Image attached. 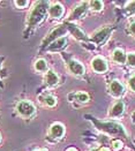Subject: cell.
<instances>
[{"label": "cell", "mask_w": 135, "mask_h": 151, "mask_svg": "<svg viewBox=\"0 0 135 151\" xmlns=\"http://www.w3.org/2000/svg\"><path fill=\"white\" fill-rule=\"evenodd\" d=\"M59 82V76L56 74V72L53 70H48L44 75V83L48 87H54L57 86Z\"/></svg>", "instance_id": "11"}, {"label": "cell", "mask_w": 135, "mask_h": 151, "mask_svg": "<svg viewBox=\"0 0 135 151\" xmlns=\"http://www.w3.org/2000/svg\"><path fill=\"white\" fill-rule=\"evenodd\" d=\"M67 151H77V150H75L74 148H71V149H68V150H67Z\"/></svg>", "instance_id": "29"}, {"label": "cell", "mask_w": 135, "mask_h": 151, "mask_svg": "<svg viewBox=\"0 0 135 151\" xmlns=\"http://www.w3.org/2000/svg\"><path fill=\"white\" fill-rule=\"evenodd\" d=\"M42 103L44 104V105H46V106H49V107H52V106H54L56 105V97H53L52 95H46V96H44L43 98H42Z\"/></svg>", "instance_id": "18"}, {"label": "cell", "mask_w": 135, "mask_h": 151, "mask_svg": "<svg viewBox=\"0 0 135 151\" xmlns=\"http://www.w3.org/2000/svg\"><path fill=\"white\" fill-rule=\"evenodd\" d=\"M126 63H127V65H129L132 67H135V53H128L127 54Z\"/></svg>", "instance_id": "21"}, {"label": "cell", "mask_w": 135, "mask_h": 151, "mask_svg": "<svg viewBox=\"0 0 135 151\" xmlns=\"http://www.w3.org/2000/svg\"><path fill=\"white\" fill-rule=\"evenodd\" d=\"M89 6H90V9L92 11H100L103 8V1H90L89 2Z\"/></svg>", "instance_id": "20"}, {"label": "cell", "mask_w": 135, "mask_h": 151, "mask_svg": "<svg viewBox=\"0 0 135 151\" xmlns=\"http://www.w3.org/2000/svg\"><path fill=\"white\" fill-rule=\"evenodd\" d=\"M67 66H68V69L69 72L74 74V75L81 76L84 74V67L81 63H79L77 60L75 59H68L67 60Z\"/></svg>", "instance_id": "5"}, {"label": "cell", "mask_w": 135, "mask_h": 151, "mask_svg": "<svg viewBox=\"0 0 135 151\" xmlns=\"http://www.w3.org/2000/svg\"><path fill=\"white\" fill-rule=\"evenodd\" d=\"M89 7V2H81L80 5H77L75 8L73 9V12L69 16V20H76V19H80L82 17L84 14H86L87 9Z\"/></svg>", "instance_id": "7"}, {"label": "cell", "mask_w": 135, "mask_h": 151, "mask_svg": "<svg viewBox=\"0 0 135 151\" xmlns=\"http://www.w3.org/2000/svg\"><path fill=\"white\" fill-rule=\"evenodd\" d=\"M67 31H68V30H67V28H66V25L65 24L58 25V27L54 28L52 31H50L49 34H48V36L42 40V43H40V47H42V49H46L51 43H53V42L57 40L58 38H61V36L66 35Z\"/></svg>", "instance_id": "4"}, {"label": "cell", "mask_w": 135, "mask_h": 151, "mask_svg": "<svg viewBox=\"0 0 135 151\" xmlns=\"http://www.w3.org/2000/svg\"><path fill=\"white\" fill-rule=\"evenodd\" d=\"M50 134L54 139H60L65 134V127H64V125L59 124V122H56V124H53L52 126L50 127Z\"/></svg>", "instance_id": "12"}, {"label": "cell", "mask_w": 135, "mask_h": 151, "mask_svg": "<svg viewBox=\"0 0 135 151\" xmlns=\"http://www.w3.org/2000/svg\"><path fill=\"white\" fill-rule=\"evenodd\" d=\"M0 139H1V135H0Z\"/></svg>", "instance_id": "30"}, {"label": "cell", "mask_w": 135, "mask_h": 151, "mask_svg": "<svg viewBox=\"0 0 135 151\" xmlns=\"http://www.w3.org/2000/svg\"><path fill=\"white\" fill-rule=\"evenodd\" d=\"M65 25H66L67 30H69V31H71V34H72L75 38H77V39H80V40H89V39H88V37L84 35V32H83V31H82L80 28H77L76 25H74L73 23L66 22V23H65Z\"/></svg>", "instance_id": "8"}, {"label": "cell", "mask_w": 135, "mask_h": 151, "mask_svg": "<svg viewBox=\"0 0 135 151\" xmlns=\"http://www.w3.org/2000/svg\"><path fill=\"white\" fill-rule=\"evenodd\" d=\"M99 151H110L108 148H102V149H99Z\"/></svg>", "instance_id": "28"}, {"label": "cell", "mask_w": 135, "mask_h": 151, "mask_svg": "<svg viewBox=\"0 0 135 151\" xmlns=\"http://www.w3.org/2000/svg\"><path fill=\"white\" fill-rule=\"evenodd\" d=\"M126 58H127V55L121 49H116L112 53V59L118 63H126Z\"/></svg>", "instance_id": "15"}, {"label": "cell", "mask_w": 135, "mask_h": 151, "mask_svg": "<svg viewBox=\"0 0 135 151\" xmlns=\"http://www.w3.org/2000/svg\"><path fill=\"white\" fill-rule=\"evenodd\" d=\"M74 98H75V101H80V103H87V101H89V96H88V93L82 92V91L76 92V93L74 95Z\"/></svg>", "instance_id": "19"}, {"label": "cell", "mask_w": 135, "mask_h": 151, "mask_svg": "<svg viewBox=\"0 0 135 151\" xmlns=\"http://www.w3.org/2000/svg\"><path fill=\"white\" fill-rule=\"evenodd\" d=\"M126 12L128 14H134L135 13V1H129L126 6Z\"/></svg>", "instance_id": "23"}, {"label": "cell", "mask_w": 135, "mask_h": 151, "mask_svg": "<svg viewBox=\"0 0 135 151\" xmlns=\"http://www.w3.org/2000/svg\"><path fill=\"white\" fill-rule=\"evenodd\" d=\"M86 118H89L92 124L96 126V128L100 130V132H104L109 135H113V136H123V137H127V134L123 129V127L117 122H106V121H98L96 120L95 118L90 116V115H86Z\"/></svg>", "instance_id": "2"}, {"label": "cell", "mask_w": 135, "mask_h": 151, "mask_svg": "<svg viewBox=\"0 0 135 151\" xmlns=\"http://www.w3.org/2000/svg\"><path fill=\"white\" fill-rule=\"evenodd\" d=\"M123 109H125V106H123V103L121 101H117L113 106H112V109H111L110 111V115L111 116H119L120 114L123 112Z\"/></svg>", "instance_id": "16"}, {"label": "cell", "mask_w": 135, "mask_h": 151, "mask_svg": "<svg viewBox=\"0 0 135 151\" xmlns=\"http://www.w3.org/2000/svg\"><path fill=\"white\" fill-rule=\"evenodd\" d=\"M30 2L29 1H27V0H16V1H14V5L17 7V8H25L28 5H29Z\"/></svg>", "instance_id": "22"}, {"label": "cell", "mask_w": 135, "mask_h": 151, "mask_svg": "<svg viewBox=\"0 0 135 151\" xmlns=\"http://www.w3.org/2000/svg\"><path fill=\"white\" fill-rule=\"evenodd\" d=\"M110 92L113 96L119 97V96H121L123 93V86L119 81L114 80V81H112L110 83Z\"/></svg>", "instance_id": "14"}, {"label": "cell", "mask_w": 135, "mask_h": 151, "mask_svg": "<svg viewBox=\"0 0 135 151\" xmlns=\"http://www.w3.org/2000/svg\"><path fill=\"white\" fill-rule=\"evenodd\" d=\"M91 67L96 73H105L108 70V63L103 58L96 57L91 61Z\"/></svg>", "instance_id": "6"}, {"label": "cell", "mask_w": 135, "mask_h": 151, "mask_svg": "<svg viewBox=\"0 0 135 151\" xmlns=\"http://www.w3.org/2000/svg\"><path fill=\"white\" fill-rule=\"evenodd\" d=\"M111 32V28H102L100 30H98L97 32H95L92 35V40L96 43V44H102L106 38L109 37Z\"/></svg>", "instance_id": "9"}, {"label": "cell", "mask_w": 135, "mask_h": 151, "mask_svg": "<svg viewBox=\"0 0 135 151\" xmlns=\"http://www.w3.org/2000/svg\"><path fill=\"white\" fill-rule=\"evenodd\" d=\"M129 30H131V32L135 36V22L131 23V25H129Z\"/></svg>", "instance_id": "26"}, {"label": "cell", "mask_w": 135, "mask_h": 151, "mask_svg": "<svg viewBox=\"0 0 135 151\" xmlns=\"http://www.w3.org/2000/svg\"><path fill=\"white\" fill-rule=\"evenodd\" d=\"M67 44V39L66 37L58 38L57 40H54L53 43H51L49 46L46 47V50L50 52H56V51H61Z\"/></svg>", "instance_id": "13"}, {"label": "cell", "mask_w": 135, "mask_h": 151, "mask_svg": "<svg viewBox=\"0 0 135 151\" xmlns=\"http://www.w3.org/2000/svg\"><path fill=\"white\" fill-rule=\"evenodd\" d=\"M2 61H4V57H0V69H1V65H2Z\"/></svg>", "instance_id": "27"}, {"label": "cell", "mask_w": 135, "mask_h": 151, "mask_svg": "<svg viewBox=\"0 0 135 151\" xmlns=\"http://www.w3.org/2000/svg\"><path fill=\"white\" fill-rule=\"evenodd\" d=\"M36 151H42V150H36Z\"/></svg>", "instance_id": "31"}, {"label": "cell", "mask_w": 135, "mask_h": 151, "mask_svg": "<svg viewBox=\"0 0 135 151\" xmlns=\"http://www.w3.org/2000/svg\"><path fill=\"white\" fill-rule=\"evenodd\" d=\"M49 15L53 19H60L64 14V6L59 2H54L51 6H49Z\"/></svg>", "instance_id": "10"}, {"label": "cell", "mask_w": 135, "mask_h": 151, "mask_svg": "<svg viewBox=\"0 0 135 151\" xmlns=\"http://www.w3.org/2000/svg\"><path fill=\"white\" fill-rule=\"evenodd\" d=\"M48 11H49V2L48 1H37L34 5L32 9L29 13L28 20H27V28H25V37H28V35L45 19Z\"/></svg>", "instance_id": "1"}, {"label": "cell", "mask_w": 135, "mask_h": 151, "mask_svg": "<svg viewBox=\"0 0 135 151\" xmlns=\"http://www.w3.org/2000/svg\"><path fill=\"white\" fill-rule=\"evenodd\" d=\"M112 147H113L114 150H120L123 148V142L120 139H114L112 142Z\"/></svg>", "instance_id": "24"}, {"label": "cell", "mask_w": 135, "mask_h": 151, "mask_svg": "<svg viewBox=\"0 0 135 151\" xmlns=\"http://www.w3.org/2000/svg\"><path fill=\"white\" fill-rule=\"evenodd\" d=\"M34 68L35 70L38 72V73H44L48 70V63H46V60L45 59H38L36 60V63L34 65Z\"/></svg>", "instance_id": "17"}, {"label": "cell", "mask_w": 135, "mask_h": 151, "mask_svg": "<svg viewBox=\"0 0 135 151\" xmlns=\"http://www.w3.org/2000/svg\"><path fill=\"white\" fill-rule=\"evenodd\" d=\"M128 86H129V88L135 92V75H133L128 80Z\"/></svg>", "instance_id": "25"}, {"label": "cell", "mask_w": 135, "mask_h": 151, "mask_svg": "<svg viewBox=\"0 0 135 151\" xmlns=\"http://www.w3.org/2000/svg\"><path fill=\"white\" fill-rule=\"evenodd\" d=\"M15 110H16L17 114L20 116H22L23 119H31L36 113L35 105L29 101H20L16 104Z\"/></svg>", "instance_id": "3"}]
</instances>
